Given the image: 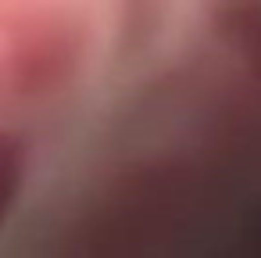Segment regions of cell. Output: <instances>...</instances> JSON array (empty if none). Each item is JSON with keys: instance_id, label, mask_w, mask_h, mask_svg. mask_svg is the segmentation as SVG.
<instances>
[{"instance_id": "1", "label": "cell", "mask_w": 261, "mask_h": 258, "mask_svg": "<svg viewBox=\"0 0 261 258\" xmlns=\"http://www.w3.org/2000/svg\"><path fill=\"white\" fill-rule=\"evenodd\" d=\"M18 183H22V161H18V151L8 136H0V219L8 215V208L15 204V194H18Z\"/></svg>"}]
</instances>
